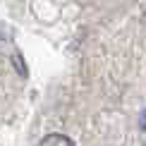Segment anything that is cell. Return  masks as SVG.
<instances>
[{
    "mask_svg": "<svg viewBox=\"0 0 146 146\" xmlns=\"http://www.w3.org/2000/svg\"><path fill=\"white\" fill-rule=\"evenodd\" d=\"M38 146H74V141H72L70 137H65V134L53 132V134H46L43 139H41Z\"/></svg>",
    "mask_w": 146,
    "mask_h": 146,
    "instance_id": "cell-1",
    "label": "cell"
},
{
    "mask_svg": "<svg viewBox=\"0 0 146 146\" xmlns=\"http://www.w3.org/2000/svg\"><path fill=\"white\" fill-rule=\"evenodd\" d=\"M139 127H141V129H146V110H144V115H141V120H139Z\"/></svg>",
    "mask_w": 146,
    "mask_h": 146,
    "instance_id": "cell-2",
    "label": "cell"
}]
</instances>
